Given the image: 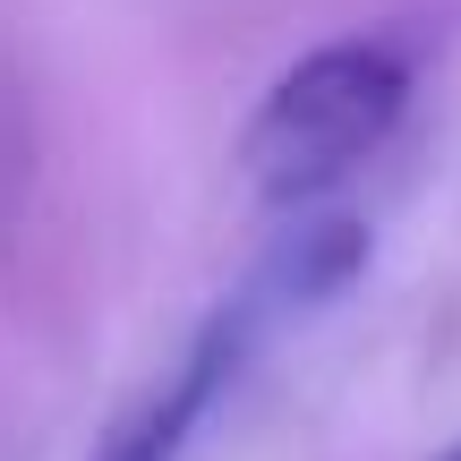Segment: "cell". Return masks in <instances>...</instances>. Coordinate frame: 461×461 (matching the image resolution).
Masks as SVG:
<instances>
[{
    "instance_id": "3957f363",
    "label": "cell",
    "mask_w": 461,
    "mask_h": 461,
    "mask_svg": "<svg viewBox=\"0 0 461 461\" xmlns=\"http://www.w3.org/2000/svg\"><path fill=\"white\" fill-rule=\"evenodd\" d=\"M359 257H367L359 214H333V205L316 214V205H308V214H299L274 248H265V265L248 274L240 308L257 316V325H282V316H299V308H325L333 291H350Z\"/></svg>"
},
{
    "instance_id": "6da1fadb",
    "label": "cell",
    "mask_w": 461,
    "mask_h": 461,
    "mask_svg": "<svg viewBox=\"0 0 461 461\" xmlns=\"http://www.w3.org/2000/svg\"><path fill=\"white\" fill-rule=\"evenodd\" d=\"M402 103H411V68L384 43L350 34V43H325L308 60H291L274 77V95L257 103V120H248V146H240L248 188L265 205H299L308 214L333 180H350L393 137Z\"/></svg>"
},
{
    "instance_id": "277c9868",
    "label": "cell",
    "mask_w": 461,
    "mask_h": 461,
    "mask_svg": "<svg viewBox=\"0 0 461 461\" xmlns=\"http://www.w3.org/2000/svg\"><path fill=\"white\" fill-rule=\"evenodd\" d=\"M436 461H461V445H445V453H436Z\"/></svg>"
},
{
    "instance_id": "7a4b0ae2",
    "label": "cell",
    "mask_w": 461,
    "mask_h": 461,
    "mask_svg": "<svg viewBox=\"0 0 461 461\" xmlns=\"http://www.w3.org/2000/svg\"><path fill=\"white\" fill-rule=\"evenodd\" d=\"M257 316L230 299V308L214 316V325L197 333V350H188L180 367H171V384L146 402V411L129 419V428H112V445H103V461H180L188 453V436L205 428V411L222 402V384L240 376V359L257 350Z\"/></svg>"
}]
</instances>
